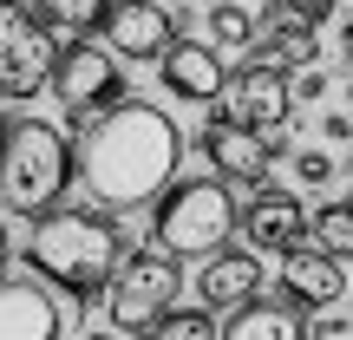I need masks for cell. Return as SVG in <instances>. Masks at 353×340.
<instances>
[{
  "mask_svg": "<svg viewBox=\"0 0 353 340\" xmlns=\"http://www.w3.org/2000/svg\"><path fill=\"white\" fill-rule=\"evenodd\" d=\"M79 138V183L99 210H144L176 183V164H183V131L164 105L125 99L112 112L85 118L72 131Z\"/></svg>",
  "mask_w": 353,
  "mask_h": 340,
  "instance_id": "obj_1",
  "label": "cell"
},
{
  "mask_svg": "<svg viewBox=\"0 0 353 340\" xmlns=\"http://www.w3.org/2000/svg\"><path fill=\"white\" fill-rule=\"evenodd\" d=\"M131 255V236L112 223L105 210H52L26 229V268H33L46 288H59L72 308L99 301L112 288L118 262Z\"/></svg>",
  "mask_w": 353,
  "mask_h": 340,
  "instance_id": "obj_2",
  "label": "cell"
},
{
  "mask_svg": "<svg viewBox=\"0 0 353 340\" xmlns=\"http://www.w3.org/2000/svg\"><path fill=\"white\" fill-rule=\"evenodd\" d=\"M79 183V138L52 118H7L0 125V210L39 223Z\"/></svg>",
  "mask_w": 353,
  "mask_h": 340,
  "instance_id": "obj_3",
  "label": "cell"
},
{
  "mask_svg": "<svg viewBox=\"0 0 353 340\" xmlns=\"http://www.w3.org/2000/svg\"><path fill=\"white\" fill-rule=\"evenodd\" d=\"M236 229H242V210L223 177H176L151 203V242L176 262H203V255L229 249Z\"/></svg>",
  "mask_w": 353,
  "mask_h": 340,
  "instance_id": "obj_4",
  "label": "cell"
},
{
  "mask_svg": "<svg viewBox=\"0 0 353 340\" xmlns=\"http://www.w3.org/2000/svg\"><path fill=\"white\" fill-rule=\"evenodd\" d=\"M59 26H46L26 0H0V99L26 105L39 92H52L59 72Z\"/></svg>",
  "mask_w": 353,
  "mask_h": 340,
  "instance_id": "obj_5",
  "label": "cell"
},
{
  "mask_svg": "<svg viewBox=\"0 0 353 340\" xmlns=\"http://www.w3.org/2000/svg\"><path fill=\"white\" fill-rule=\"evenodd\" d=\"M176 294H183V268H176V255L151 242V249H131L118 262L112 288H105V314H112L118 334H151L176 308Z\"/></svg>",
  "mask_w": 353,
  "mask_h": 340,
  "instance_id": "obj_6",
  "label": "cell"
},
{
  "mask_svg": "<svg viewBox=\"0 0 353 340\" xmlns=\"http://www.w3.org/2000/svg\"><path fill=\"white\" fill-rule=\"evenodd\" d=\"M52 92H59V112H65V131H79L85 118L112 112V105L131 99V79L118 66L112 46H92V39H72L59 52V72H52Z\"/></svg>",
  "mask_w": 353,
  "mask_h": 340,
  "instance_id": "obj_7",
  "label": "cell"
},
{
  "mask_svg": "<svg viewBox=\"0 0 353 340\" xmlns=\"http://www.w3.org/2000/svg\"><path fill=\"white\" fill-rule=\"evenodd\" d=\"M216 112L223 118H236L242 131H288L294 125V72L288 66H268V59H249V66H236L229 72V86H223V99H216Z\"/></svg>",
  "mask_w": 353,
  "mask_h": 340,
  "instance_id": "obj_8",
  "label": "cell"
},
{
  "mask_svg": "<svg viewBox=\"0 0 353 340\" xmlns=\"http://www.w3.org/2000/svg\"><path fill=\"white\" fill-rule=\"evenodd\" d=\"M99 33L112 39L118 59H164L183 39V26H176V7H164V0H112Z\"/></svg>",
  "mask_w": 353,
  "mask_h": 340,
  "instance_id": "obj_9",
  "label": "cell"
},
{
  "mask_svg": "<svg viewBox=\"0 0 353 340\" xmlns=\"http://www.w3.org/2000/svg\"><path fill=\"white\" fill-rule=\"evenodd\" d=\"M281 301L288 308H307V314H327V308L347 301V262L314 242H294L281 255Z\"/></svg>",
  "mask_w": 353,
  "mask_h": 340,
  "instance_id": "obj_10",
  "label": "cell"
},
{
  "mask_svg": "<svg viewBox=\"0 0 353 340\" xmlns=\"http://www.w3.org/2000/svg\"><path fill=\"white\" fill-rule=\"evenodd\" d=\"M242 242L255 255H288L294 242H307V203L294 190H268L262 183L242 203Z\"/></svg>",
  "mask_w": 353,
  "mask_h": 340,
  "instance_id": "obj_11",
  "label": "cell"
},
{
  "mask_svg": "<svg viewBox=\"0 0 353 340\" xmlns=\"http://www.w3.org/2000/svg\"><path fill=\"white\" fill-rule=\"evenodd\" d=\"M196 151L216 164V177H229V183H262L268 177V138L262 131H242L236 118H223L210 105V118H203V131H196Z\"/></svg>",
  "mask_w": 353,
  "mask_h": 340,
  "instance_id": "obj_12",
  "label": "cell"
},
{
  "mask_svg": "<svg viewBox=\"0 0 353 340\" xmlns=\"http://www.w3.org/2000/svg\"><path fill=\"white\" fill-rule=\"evenodd\" d=\"M255 294H262V255H255V249H216V255H203V268H196V308L236 314V308H249Z\"/></svg>",
  "mask_w": 353,
  "mask_h": 340,
  "instance_id": "obj_13",
  "label": "cell"
},
{
  "mask_svg": "<svg viewBox=\"0 0 353 340\" xmlns=\"http://www.w3.org/2000/svg\"><path fill=\"white\" fill-rule=\"evenodd\" d=\"M65 314H59V294L46 281H26V275H7L0 281V340H59Z\"/></svg>",
  "mask_w": 353,
  "mask_h": 340,
  "instance_id": "obj_14",
  "label": "cell"
},
{
  "mask_svg": "<svg viewBox=\"0 0 353 340\" xmlns=\"http://www.w3.org/2000/svg\"><path fill=\"white\" fill-rule=\"evenodd\" d=\"M157 66H164V92L183 99V105H216L223 86H229V66H223V52L210 39H176Z\"/></svg>",
  "mask_w": 353,
  "mask_h": 340,
  "instance_id": "obj_15",
  "label": "cell"
},
{
  "mask_svg": "<svg viewBox=\"0 0 353 340\" xmlns=\"http://www.w3.org/2000/svg\"><path fill=\"white\" fill-rule=\"evenodd\" d=\"M249 59H268V66H288V72H301V66H321V20H307V13L294 7H268L262 33H255Z\"/></svg>",
  "mask_w": 353,
  "mask_h": 340,
  "instance_id": "obj_16",
  "label": "cell"
},
{
  "mask_svg": "<svg viewBox=\"0 0 353 340\" xmlns=\"http://www.w3.org/2000/svg\"><path fill=\"white\" fill-rule=\"evenodd\" d=\"M223 340H314V334H307V321L294 314L288 301H262V294H255L249 308H236V314H229Z\"/></svg>",
  "mask_w": 353,
  "mask_h": 340,
  "instance_id": "obj_17",
  "label": "cell"
},
{
  "mask_svg": "<svg viewBox=\"0 0 353 340\" xmlns=\"http://www.w3.org/2000/svg\"><path fill=\"white\" fill-rule=\"evenodd\" d=\"M203 33H210L216 52H249L255 33H262V20L249 13V0H210V7H203Z\"/></svg>",
  "mask_w": 353,
  "mask_h": 340,
  "instance_id": "obj_18",
  "label": "cell"
},
{
  "mask_svg": "<svg viewBox=\"0 0 353 340\" xmlns=\"http://www.w3.org/2000/svg\"><path fill=\"white\" fill-rule=\"evenodd\" d=\"M26 7H33V13H39L46 26H59V33L85 39V33H99V26H105L112 0H26Z\"/></svg>",
  "mask_w": 353,
  "mask_h": 340,
  "instance_id": "obj_19",
  "label": "cell"
},
{
  "mask_svg": "<svg viewBox=\"0 0 353 340\" xmlns=\"http://www.w3.org/2000/svg\"><path fill=\"white\" fill-rule=\"evenodd\" d=\"M307 242L327 255H353V197L347 203H321V210H307Z\"/></svg>",
  "mask_w": 353,
  "mask_h": 340,
  "instance_id": "obj_20",
  "label": "cell"
},
{
  "mask_svg": "<svg viewBox=\"0 0 353 340\" xmlns=\"http://www.w3.org/2000/svg\"><path fill=\"white\" fill-rule=\"evenodd\" d=\"M138 340H223V334H216L210 308H170V314L157 321L151 334H138Z\"/></svg>",
  "mask_w": 353,
  "mask_h": 340,
  "instance_id": "obj_21",
  "label": "cell"
},
{
  "mask_svg": "<svg viewBox=\"0 0 353 340\" xmlns=\"http://www.w3.org/2000/svg\"><path fill=\"white\" fill-rule=\"evenodd\" d=\"M288 170H294V183H301V190H314V197L334 183V177H341V164H334V151H327V144H301V151L288 157Z\"/></svg>",
  "mask_w": 353,
  "mask_h": 340,
  "instance_id": "obj_22",
  "label": "cell"
},
{
  "mask_svg": "<svg viewBox=\"0 0 353 340\" xmlns=\"http://www.w3.org/2000/svg\"><path fill=\"white\" fill-rule=\"evenodd\" d=\"M321 144H353V112L347 105H321Z\"/></svg>",
  "mask_w": 353,
  "mask_h": 340,
  "instance_id": "obj_23",
  "label": "cell"
},
{
  "mask_svg": "<svg viewBox=\"0 0 353 340\" xmlns=\"http://www.w3.org/2000/svg\"><path fill=\"white\" fill-rule=\"evenodd\" d=\"M327 86H334V79L321 72V66H301V72H294V105H321Z\"/></svg>",
  "mask_w": 353,
  "mask_h": 340,
  "instance_id": "obj_24",
  "label": "cell"
},
{
  "mask_svg": "<svg viewBox=\"0 0 353 340\" xmlns=\"http://www.w3.org/2000/svg\"><path fill=\"white\" fill-rule=\"evenodd\" d=\"M327 26H334V52H341V59L353 66V13H334Z\"/></svg>",
  "mask_w": 353,
  "mask_h": 340,
  "instance_id": "obj_25",
  "label": "cell"
},
{
  "mask_svg": "<svg viewBox=\"0 0 353 340\" xmlns=\"http://www.w3.org/2000/svg\"><path fill=\"white\" fill-rule=\"evenodd\" d=\"M341 99H347V112H353V66L341 72Z\"/></svg>",
  "mask_w": 353,
  "mask_h": 340,
  "instance_id": "obj_26",
  "label": "cell"
},
{
  "mask_svg": "<svg viewBox=\"0 0 353 340\" xmlns=\"http://www.w3.org/2000/svg\"><path fill=\"white\" fill-rule=\"evenodd\" d=\"M85 340H125V334H118V328H92Z\"/></svg>",
  "mask_w": 353,
  "mask_h": 340,
  "instance_id": "obj_27",
  "label": "cell"
},
{
  "mask_svg": "<svg viewBox=\"0 0 353 340\" xmlns=\"http://www.w3.org/2000/svg\"><path fill=\"white\" fill-rule=\"evenodd\" d=\"M0 281H7V223H0Z\"/></svg>",
  "mask_w": 353,
  "mask_h": 340,
  "instance_id": "obj_28",
  "label": "cell"
},
{
  "mask_svg": "<svg viewBox=\"0 0 353 340\" xmlns=\"http://www.w3.org/2000/svg\"><path fill=\"white\" fill-rule=\"evenodd\" d=\"M341 308H347V321H353V288H347V301H341Z\"/></svg>",
  "mask_w": 353,
  "mask_h": 340,
  "instance_id": "obj_29",
  "label": "cell"
},
{
  "mask_svg": "<svg viewBox=\"0 0 353 340\" xmlns=\"http://www.w3.org/2000/svg\"><path fill=\"white\" fill-rule=\"evenodd\" d=\"M170 7H196V0H170Z\"/></svg>",
  "mask_w": 353,
  "mask_h": 340,
  "instance_id": "obj_30",
  "label": "cell"
},
{
  "mask_svg": "<svg viewBox=\"0 0 353 340\" xmlns=\"http://www.w3.org/2000/svg\"><path fill=\"white\" fill-rule=\"evenodd\" d=\"M249 7H275V0H249Z\"/></svg>",
  "mask_w": 353,
  "mask_h": 340,
  "instance_id": "obj_31",
  "label": "cell"
}]
</instances>
